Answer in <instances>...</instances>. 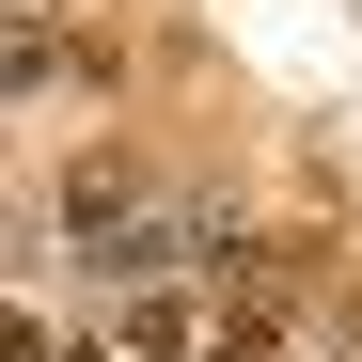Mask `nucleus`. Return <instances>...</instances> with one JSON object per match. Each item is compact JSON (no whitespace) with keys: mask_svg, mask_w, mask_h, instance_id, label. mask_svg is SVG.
Here are the masks:
<instances>
[{"mask_svg":"<svg viewBox=\"0 0 362 362\" xmlns=\"http://www.w3.org/2000/svg\"><path fill=\"white\" fill-rule=\"evenodd\" d=\"M127 346H158V362L189 346V362H205V331H189V299H127Z\"/></svg>","mask_w":362,"mask_h":362,"instance_id":"obj_1","label":"nucleus"},{"mask_svg":"<svg viewBox=\"0 0 362 362\" xmlns=\"http://www.w3.org/2000/svg\"><path fill=\"white\" fill-rule=\"evenodd\" d=\"M205 362H284V315H221V331H205Z\"/></svg>","mask_w":362,"mask_h":362,"instance_id":"obj_2","label":"nucleus"},{"mask_svg":"<svg viewBox=\"0 0 362 362\" xmlns=\"http://www.w3.org/2000/svg\"><path fill=\"white\" fill-rule=\"evenodd\" d=\"M16 346H32V362H110V346H47V331H16Z\"/></svg>","mask_w":362,"mask_h":362,"instance_id":"obj_3","label":"nucleus"}]
</instances>
